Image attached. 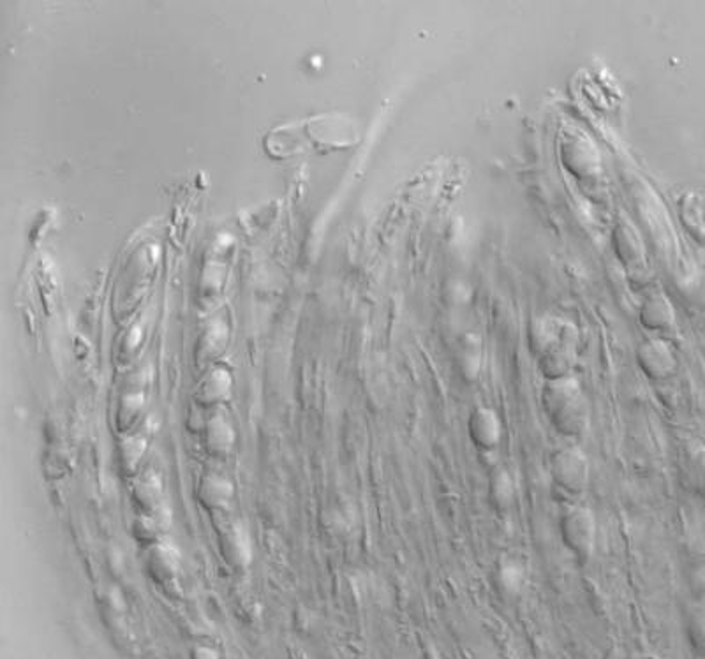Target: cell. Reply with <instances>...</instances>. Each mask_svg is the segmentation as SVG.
<instances>
[{
	"label": "cell",
	"instance_id": "cell-1",
	"mask_svg": "<svg viewBox=\"0 0 705 659\" xmlns=\"http://www.w3.org/2000/svg\"><path fill=\"white\" fill-rule=\"evenodd\" d=\"M527 342L543 378L572 376L579 351V330L573 323L554 316L535 318L527 330Z\"/></svg>",
	"mask_w": 705,
	"mask_h": 659
},
{
	"label": "cell",
	"instance_id": "cell-2",
	"mask_svg": "<svg viewBox=\"0 0 705 659\" xmlns=\"http://www.w3.org/2000/svg\"><path fill=\"white\" fill-rule=\"evenodd\" d=\"M540 399L545 415L561 436L582 437L586 434L591 423V408L577 379L568 376L545 381Z\"/></svg>",
	"mask_w": 705,
	"mask_h": 659
},
{
	"label": "cell",
	"instance_id": "cell-3",
	"mask_svg": "<svg viewBox=\"0 0 705 659\" xmlns=\"http://www.w3.org/2000/svg\"><path fill=\"white\" fill-rule=\"evenodd\" d=\"M550 480L554 490L566 503L586 494L591 478V464L586 453L577 446H564L550 457Z\"/></svg>",
	"mask_w": 705,
	"mask_h": 659
},
{
	"label": "cell",
	"instance_id": "cell-4",
	"mask_svg": "<svg viewBox=\"0 0 705 659\" xmlns=\"http://www.w3.org/2000/svg\"><path fill=\"white\" fill-rule=\"evenodd\" d=\"M559 531L564 547L572 550L580 564L593 557L596 545V519L593 511L582 504H568L559 520Z\"/></svg>",
	"mask_w": 705,
	"mask_h": 659
},
{
	"label": "cell",
	"instance_id": "cell-5",
	"mask_svg": "<svg viewBox=\"0 0 705 659\" xmlns=\"http://www.w3.org/2000/svg\"><path fill=\"white\" fill-rule=\"evenodd\" d=\"M468 436L480 452H494L503 439V423L490 408H476L469 415Z\"/></svg>",
	"mask_w": 705,
	"mask_h": 659
},
{
	"label": "cell",
	"instance_id": "cell-6",
	"mask_svg": "<svg viewBox=\"0 0 705 659\" xmlns=\"http://www.w3.org/2000/svg\"><path fill=\"white\" fill-rule=\"evenodd\" d=\"M563 161L577 177H589L598 170V150L584 133L568 134L563 140Z\"/></svg>",
	"mask_w": 705,
	"mask_h": 659
},
{
	"label": "cell",
	"instance_id": "cell-7",
	"mask_svg": "<svg viewBox=\"0 0 705 659\" xmlns=\"http://www.w3.org/2000/svg\"><path fill=\"white\" fill-rule=\"evenodd\" d=\"M637 363L640 371L651 379H667L676 371V358L667 342L658 339L644 341L637 348Z\"/></svg>",
	"mask_w": 705,
	"mask_h": 659
},
{
	"label": "cell",
	"instance_id": "cell-8",
	"mask_svg": "<svg viewBox=\"0 0 705 659\" xmlns=\"http://www.w3.org/2000/svg\"><path fill=\"white\" fill-rule=\"evenodd\" d=\"M453 362L464 381L468 383L476 381L483 365V342L480 335L464 334L459 337L453 351Z\"/></svg>",
	"mask_w": 705,
	"mask_h": 659
},
{
	"label": "cell",
	"instance_id": "cell-9",
	"mask_svg": "<svg viewBox=\"0 0 705 659\" xmlns=\"http://www.w3.org/2000/svg\"><path fill=\"white\" fill-rule=\"evenodd\" d=\"M517 499V483L506 467H496L489 476V501L494 510H512Z\"/></svg>",
	"mask_w": 705,
	"mask_h": 659
},
{
	"label": "cell",
	"instance_id": "cell-10",
	"mask_svg": "<svg viewBox=\"0 0 705 659\" xmlns=\"http://www.w3.org/2000/svg\"><path fill=\"white\" fill-rule=\"evenodd\" d=\"M640 323L649 330H661L672 323V309L661 295L647 298L640 309Z\"/></svg>",
	"mask_w": 705,
	"mask_h": 659
},
{
	"label": "cell",
	"instance_id": "cell-11",
	"mask_svg": "<svg viewBox=\"0 0 705 659\" xmlns=\"http://www.w3.org/2000/svg\"><path fill=\"white\" fill-rule=\"evenodd\" d=\"M496 584L503 593L519 594L526 584V571L517 561H506L496 568Z\"/></svg>",
	"mask_w": 705,
	"mask_h": 659
},
{
	"label": "cell",
	"instance_id": "cell-12",
	"mask_svg": "<svg viewBox=\"0 0 705 659\" xmlns=\"http://www.w3.org/2000/svg\"><path fill=\"white\" fill-rule=\"evenodd\" d=\"M616 237L623 238L624 242L623 247H617V251H621L619 252L621 260L628 261V263L633 260H639L642 247L639 245V240L635 238V233H633L628 226H621V228L616 231Z\"/></svg>",
	"mask_w": 705,
	"mask_h": 659
}]
</instances>
